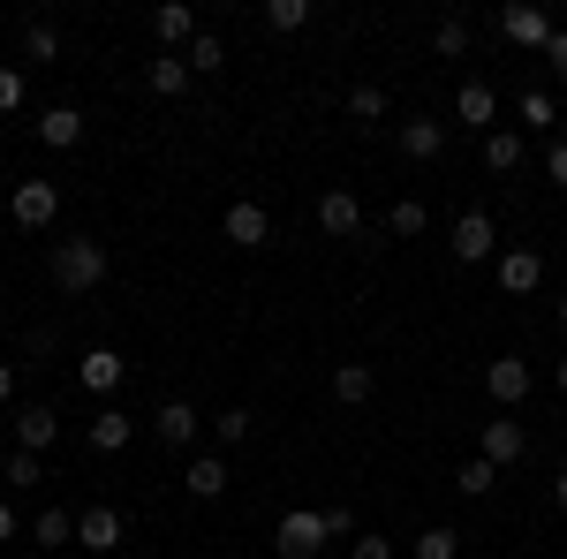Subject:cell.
<instances>
[{
    "mask_svg": "<svg viewBox=\"0 0 567 559\" xmlns=\"http://www.w3.org/2000/svg\"><path fill=\"white\" fill-rule=\"evenodd\" d=\"M99 280H106V242H91V235L53 242V288L61 296H91Z\"/></svg>",
    "mask_w": 567,
    "mask_h": 559,
    "instance_id": "obj_1",
    "label": "cell"
},
{
    "mask_svg": "<svg viewBox=\"0 0 567 559\" xmlns=\"http://www.w3.org/2000/svg\"><path fill=\"white\" fill-rule=\"evenodd\" d=\"M8 219H16L23 235H45V227L61 219V189H53V182H16V197H8Z\"/></svg>",
    "mask_w": 567,
    "mask_h": 559,
    "instance_id": "obj_2",
    "label": "cell"
},
{
    "mask_svg": "<svg viewBox=\"0 0 567 559\" xmlns=\"http://www.w3.org/2000/svg\"><path fill=\"white\" fill-rule=\"evenodd\" d=\"M272 545H280V559H310L318 545H326V515H318V507H296V515H280Z\"/></svg>",
    "mask_w": 567,
    "mask_h": 559,
    "instance_id": "obj_3",
    "label": "cell"
},
{
    "mask_svg": "<svg viewBox=\"0 0 567 559\" xmlns=\"http://www.w3.org/2000/svg\"><path fill=\"white\" fill-rule=\"evenodd\" d=\"M454 258L462 265H492L499 258V227H492V213H462L454 219Z\"/></svg>",
    "mask_w": 567,
    "mask_h": 559,
    "instance_id": "obj_4",
    "label": "cell"
},
{
    "mask_svg": "<svg viewBox=\"0 0 567 559\" xmlns=\"http://www.w3.org/2000/svg\"><path fill=\"white\" fill-rule=\"evenodd\" d=\"M529 386H537V379H529V363H523V355H499V363H484V393H492L499 408H523Z\"/></svg>",
    "mask_w": 567,
    "mask_h": 559,
    "instance_id": "obj_5",
    "label": "cell"
},
{
    "mask_svg": "<svg viewBox=\"0 0 567 559\" xmlns=\"http://www.w3.org/2000/svg\"><path fill=\"white\" fill-rule=\"evenodd\" d=\"M499 39L523 45V53H545L553 45V15L545 8H499Z\"/></svg>",
    "mask_w": 567,
    "mask_h": 559,
    "instance_id": "obj_6",
    "label": "cell"
},
{
    "mask_svg": "<svg viewBox=\"0 0 567 559\" xmlns=\"http://www.w3.org/2000/svg\"><path fill=\"white\" fill-rule=\"evenodd\" d=\"M219 227H227V242H235V250H265V242H272V213H265L258 197L227 205V219H219Z\"/></svg>",
    "mask_w": 567,
    "mask_h": 559,
    "instance_id": "obj_7",
    "label": "cell"
},
{
    "mask_svg": "<svg viewBox=\"0 0 567 559\" xmlns=\"http://www.w3.org/2000/svg\"><path fill=\"white\" fill-rule=\"evenodd\" d=\"M492 272H499L507 296H537V288H545V258H537V250H499Z\"/></svg>",
    "mask_w": 567,
    "mask_h": 559,
    "instance_id": "obj_8",
    "label": "cell"
},
{
    "mask_svg": "<svg viewBox=\"0 0 567 559\" xmlns=\"http://www.w3.org/2000/svg\"><path fill=\"white\" fill-rule=\"evenodd\" d=\"M152 438H159V446H197V438H205V416H197L189 401H159V416H152Z\"/></svg>",
    "mask_w": 567,
    "mask_h": 559,
    "instance_id": "obj_9",
    "label": "cell"
},
{
    "mask_svg": "<svg viewBox=\"0 0 567 559\" xmlns=\"http://www.w3.org/2000/svg\"><path fill=\"white\" fill-rule=\"evenodd\" d=\"M477 454L492 462V469H515V462L529 454V431L515 424V416H499V424H484V446H477Z\"/></svg>",
    "mask_w": 567,
    "mask_h": 559,
    "instance_id": "obj_10",
    "label": "cell"
},
{
    "mask_svg": "<svg viewBox=\"0 0 567 559\" xmlns=\"http://www.w3.org/2000/svg\"><path fill=\"white\" fill-rule=\"evenodd\" d=\"M454 122L492 136V130H499V91H492V84H462V91H454Z\"/></svg>",
    "mask_w": 567,
    "mask_h": 559,
    "instance_id": "obj_11",
    "label": "cell"
},
{
    "mask_svg": "<svg viewBox=\"0 0 567 559\" xmlns=\"http://www.w3.org/2000/svg\"><path fill=\"white\" fill-rule=\"evenodd\" d=\"M318 227H326L333 242H349V235H363V205H355L349 189H326V197H318Z\"/></svg>",
    "mask_w": 567,
    "mask_h": 559,
    "instance_id": "obj_12",
    "label": "cell"
},
{
    "mask_svg": "<svg viewBox=\"0 0 567 559\" xmlns=\"http://www.w3.org/2000/svg\"><path fill=\"white\" fill-rule=\"evenodd\" d=\"M446 130H454V122H439V114H409V122H401V152H409V159H439V152H446Z\"/></svg>",
    "mask_w": 567,
    "mask_h": 559,
    "instance_id": "obj_13",
    "label": "cell"
},
{
    "mask_svg": "<svg viewBox=\"0 0 567 559\" xmlns=\"http://www.w3.org/2000/svg\"><path fill=\"white\" fill-rule=\"evenodd\" d=\"M76 545H84L91 559L114 552V545H122V515H114V507H84V515H76Z\"/></svg>",
    "mask_w": 567,
    "mask_h": 559,
    "instance_id": "obj_14",
    "label": "cell"
},
{
    "mask_svg": "<svg viewBox=\"0 0 567 559\" xmlns=\"http://www.w3.org/2000/svg\"><path fill=\"white\" fill-rule=\"evenodd\" d=\"M53 438H61V416H53L45 401H31V408L16 416V446H23V454H45Z\"/></svg>",
    "mask_w": 567,
    "mask_h": 559,
    "instance_id": "obj_15",
    "label": "cell"
},
{
    "mask_svg": "<svg viewBox=\"0 0 567 559\" xmlns=\"http://www.w3.org/2000/svg\"><path fill=\"white\" fill-rule=\"evenodd\" d=\"M39 144L76 152V144H84V114H76V106H45V114H39Z\"/></svg>",
    "mask_w": 567,
    "mask_h": 559,
    "instance_id": "obj_16",
    "label": "cell"
},
{
    "mask_svg": "<svg viewBox=\"0 0 567 559\" xmlns=\"http://www.w3.org/2000/svg\"><path fill=\"white\" fill-rule=\"evenodd\" d=\"M182 491H189V499H219V491H227V462H219V454H189Z\"/></svg>",
    "mask_w": 567,
    "mask_h": 559,
    "instance_id": "obj_17",
    "label": "cell"
},
{
    "mask_svg": "<svg viewBox=\"0 0 567 559\" xmlns=\"http://www.w3.org/2000/svg\"><path fill=\"white\" fill-rule=\"evenodd\" d=\"M152 39L167 45V53H189V39H197V15H189V8H175V0H167V8H152Z\"/></svg>",
    "mask_w": 567,
    "mask_h": 559,
    "instance_id": "obj_18",
    "label": "cell"
},
{
    "mask_svg": "<svg viewBox=\"0 0 567 559\" xmlns=\"http://www.w3.org/2000/svg\"><path fill=\"white\" fill-rule=\"evenodd\" d=\"M130 438H136V416H130V408H99V416H91V446H99V454H122Z\"/></svg>",
    "mask_w": 567,
    "mask_h": 559,
    "instance_id": "obj_19",
    "label": "cell"
},
{
    "mask_svg": "<svg viewBox=\"0 0 567 559\" xmlns=\"http://www.w3.org/2000/svg\"><path fill=\"white\" fill-rule=\"evenodd\" d=\"M122 379H130V363L114 348H84V393H114Z\"/></svg>",
    "mask_w": 567,
    "mask_h": 559,
    "instance_id": "obj_20",
    "label": "cell"
},
{
    "mask_svg": "<svg viewBox=\"0 0 567 559\" xmlns=\"http://www.w3.org/2000/svg\"><path fill=\"white\" fill-rule=\"evenodd\" d=\"M144 84H152V99H182V91H189V61H182V53L144 61Z\"/></svg>",
    "mask_w": 567,
    "mask_h": 559,
    "instance_id": "obj_21",
    "label": "cell"
},
{
    "mask_svg": "<svg viewBox=\"0 0 567 559\" xmlns=\"http://www.w3.org/2000/svg\"><path fill=\"white\" fill-rule=\"evenodd\" d=\"M31 545H39V552H61V545H76V515H69V507H45V515L31 521Z\"/></svg>",
    "mask_w": 567,
    "mask_h": 559,
    "instance_id": "obj_22",
    "label": "cell"
},
{
    "mask_svg": "<svg viewBox=\"0 0 567 559\" xmlns=\"http://www.w3.org/2000/svg\"><path fill=\"white\" fill-rule=\"evenodd\" d=\"M371 393H379V371H371V363H341V371H333V401H349V408H363Z\"/></svg>",
    "mask_w": 567,
    "mask_h": 559,
    "instance_id": "obj_23",
    "label": "cell"
},
{
    "mask_svg": "<svg viewBox=\"0 0 567 559\" xmlns=\"http://www.w3.org/2000/svg\"><path fill=\"white\" fill-rule=\"evenodd\" d=\"M523 159H529V152H523V136H515V130H492V136H484V167H492V174H515Z\"/></svg>",
    "mask_w": 567,
    "mask_h": 559,
    "instance_id": "obj_24",
    "label": "cell"
},
{
    "mask_svg": "<svg viewBox=\"0 0 567 559\" xmlns=\"http://www.w3.org/2000/svg\"><path fill=\"white\" fill-rule=\"evenodd\" d=\"M424 227H432V213H424L416 197H401V205H386V235H401V242H416Z\"/></svg>",
    "mask_w": 567,
    "mask_h": 559,
    "instance_id": "obj_25",
    "label": "cell"
},
{
    "mask_svg": "<svg viewBox=\"0 0 567 559\" xmlns=\"http://www.w3.org/2000/svg\"><path fill=\"white\" fill-rule=\"evenodd\" d=\"M515 114H523V130H553V122H560V99H553V91H523Z\"/></svg>",
    "mask_w": 567,
    "mask_h": 559,
    "instance_id": "obj_26",
    "label": "cell"
},
{
    "mask_svg": "<svg viewBox=\"0 0 567 559\" xmlns=\"http://www.w3.org/2000/svg\"><path fill=\"white\" fill-rule=\"evenodd\" d=\"M303 23H310V0H265V31L288 39V31H303Z\"/></svg>",
    "mask_w": 567,
    "mask_h": 559,
    "instance_id": "obj_27",
    "label": "cell"
},
{
    "mask_svg": "<svg viewBox=\"0 0 567 559\" xmlns=\"http://www.w3.org/2000/svg\"><path fill=\"white\" fill-rule=\"evenodd\" d=\"M492 484H499V469H492V462H462V469H454V491H462V499H484V491H492Z\"/></svg>",
    "mask_w": 567,
    "mask_h": 559,
    "instance_id": "obj_28",
    "label": "cell"
},
{
    "mask_svg": "<svg viewBox=\"0 0 567 559\" xmlns=\"http://www.w3.org/2000/svg\"><path fill=\"white\" fill-rule=\"evenodd\" d=\"M182 61H189V76H213L219 61H227V45H219L213 31H197V39H189V53H182Z\"/></svg>",
    "mask_w": 567,
    "mask_h": 559,
    "instance_id": "obj_29",
    "label": "cell"
},
{
    "mask_svg": "<svg viewBox=\"0 0 567 559\" xmlns=\"http://www.w3.org/2000/svg\"><path fill=\"white\" fill-rule=\"evenodd\" d=\"M250 431H258V416H250V408H219V416H213V438H219V446H243Z\"/></svg>",
    "mask_w": 567,
    "mask_h": 559,
    "instance_id": "obj_30",
    "label": "cell"
},
{
    "mask_svg": "<svg viewBox=\"0 0 567 559\" xmlns=\"http://www.w3.org/2000/svg\"><path fill=\"white\" fill-rule=\"evenodd\" d=\"M432 45H439V61H462V53H470V23H462V15H446V23L432 31Z\"/></svg>",
    "mask_w": 567,
    "mask_h": 559,
    "instance_id": "obj_31",
    "label": "cell"
},
{
    "mask_svg": "<svg viewBox=\"0 0 567 559\" xmlns=\"http://www.w3.org/2000/svg\"><path fill=\"white\" fill-rule=\"evenodd\" d=\"M416 559H462V537L454 529H424L416 537Z\"/></svg>",
    "mask_w": 567,
    "mask_h": 559,
    "instance_id": "obj_32",
    "label": "cell"
},
{
    "mask_svg": "<svg viewBox=\"0 0 567 559\" xmlns=\"http://www.w3.org/2000/svg\"><path fill=\"white\" fill-rule=\"evenodd\" d=\"M349 114H355V122H379V114H386V91H379V84H355L349 91Z\"/></svg>",
    "mask_w": 567,
    "mask_h": 559,
    "instance_id": "obj_33",
    "label": "cell"
},
{
    "mask_svg": "<svg viewBox=\"0 0 567 559\" xmlns=\"http://www.w3.org/2000/svg\"><path fill=\"white\" fill-rule=\"evenodd\" d=\"M23 53H31V61H53V53H61V31H53V23H31V31H23Z\"/></svg>",
    "mask_w": 567,
    "mask_h": 559,
    "instance_id": "obj_34",
    "label": "cell"
},
{
    "mask_svg": "<svg viewBox=\"0 0 567 559\" xmlns=\"http://www.w3.org/2000/svg\"><path fill=\"white\" fill-rule=\"evenodd\" d=\"M8 484H23V491H31V484H45L39 454H23V446H16V454H8Z\"/></svg>",
    "mask_w": 567,
    "mask_h": 559,
    "instance_id": "obj_35",
    "label": "cell"
},
{
    "mask_svg": "<svg viewBox=\"0 0 567 559\" xmlns=\"http://www.w3.org/2000/svg\"><path fill=\"white\" fill-rule=\"evenodd\" d=\"M23 106V69H0V114H16Z\"/></svg>",
    "mask_w": 567,
    "mask_h": 559,
    "instance_id": "obj_36",
    "label": "cell"
},
{
    "mask_svg": "<svg viewBox=\"0 0 567 559\" xmlns=\"http://www.w3.org/2000/svg\"><path fill=\"white\" fill-rule=\"evenodd\" d=\"M318 515H326V537H355V515H349V507H318Z\"/></svg>",
    "mask_w": 567,
    "mask_h": 559,
    "instance_id": "obj_37",
    "label": "cell"
},
{
    "mask_svg": "<svg viewBox=\"0 0 567 559\" xmlns=\"http://www.w3.org/2000/svg\"><path fill=\"white\" fill-rule=\"evenodd\" d=\"M349 559H393V545H386V537H355Z\"/></svg>",
    "mask_w": 567,
    "mask_h": 559,
    "instance_id": "obj_38",
    "label": "cell"
},
{
    "mask_svg": "<svg viewBox=\"0 0 567 559\" xmlns=\"http://www.w3.org/2000/svg\"><path fill=\"white\" fill-rule=\"evenodd\" d=\"M545 61L560 69V84H567V31H553V45H545Z\"/></svg>",
    "mask_w": 567,
    "mask_h": 559,
    "instance_id": "obj_39",
    "label": "cell"
},
{
    "mask_svg": "<svg viewBox=\"0 0 567 559\" xmlns=\"http://www.w3.org/2000/svg\"><path fill=\"white\" fill-rule=\"evenodd\" d=\"M545 174H553V182H567V144H553V152H545Z\"/></svg>",
    "mask_w": 567,
    "mask_h": 559,
    "instance_id": "obj_40",
    "label": "cell"
},
{
    "mask_svg": "<svg viewBox=\"0 0 567 559\" xmlns=\"http://www.w3.org/2000/svg\"><path fill=\"white\" fill-rule=\"evenodd\" d=\"M0 545H16V507H0Z\"/></svg>",
    "mask_w": 567,
    "mask_h": 559,
    "instance_id": "obj_41",
    "label": "cell"
},
{
    "mask_svg": "<svg viewBox=\"0 0 567 559\" xmlns=\"http://www.w3.org/2000/svg\"><path fill=\"white\" fill-rule=\"evenodd\" d=\"M0 401H16V363H0Z\"/></svg>",
    "mask_w": 567,
    "mask_h": 559,
    "instance_id": "obj_42",
    "label": "cell"
},
{
    "mask_svg": "<svg viewBox=\"0 0 567 559\" xmlns=\"http://www.w3.org/2000/svg\"><path fill=\"white\" fill-rule=\"evenodd\" d=\"M553 507H560V515H567V469L553 476Z\"/></svg>",
    "mask_w": 567,
    "mask_h": 559,
    "instance_id": "obj_43",
    "label": "cell"
},
{
    "mask_svg": "<svg viewBox=\"0 0 567 559\" xmlns=\"http://www.w3.org/2000/svg\"><path fill=\"white\" fill-rule=\"evenodd\" d=\"M553 386H560V393H567V355H560V363H553Z\"/></svg>",
    "mask_w": 567,
    "mask_h": 559,
    "instance_id": "obj_44",
    "label": "cell"
},
{
    "mask_svg": "<svg viewBox=\"0 0 567 559\" xmlns=\"http://www.w3.org/2000/svg\"><path fill=\"white\" fill-rule=\"evenodd\" d=\"M560 333H567V296H560Z\"/></svg>",
    "mask_w": 567,
    "mask_h": 559,
    "instance_id": "obj_45",
    "label": "cell"
},
{
    "mask_svg": "<svg viewBox=\"0 0 567 559\" xmlns=\"http://www.w3.org/2000/svg\"><path fill=\"white\" fill-rule=\"evenodd\" d=\"M0 325H8V302H0Z\"/></svg>",
    "mask_w": 567,
    "mask_h": 559,
    "instance_id": "obj_46",
    "label": "cell"
},
{
    "mask_svg": "<svg viewBox=\"0 0 567 559\" xmlns=\"http://www.w3.org/2000/svg\"><path fill=\"white\" fill-rule=\"evenodd\" d=\"M0 476H8V454H0Z\"/></svg>",
    "mask_w": 567,
    "mask_h": 559,
    "instance_id": "obj_47",
    "label": "cell"
}]
</instances>
